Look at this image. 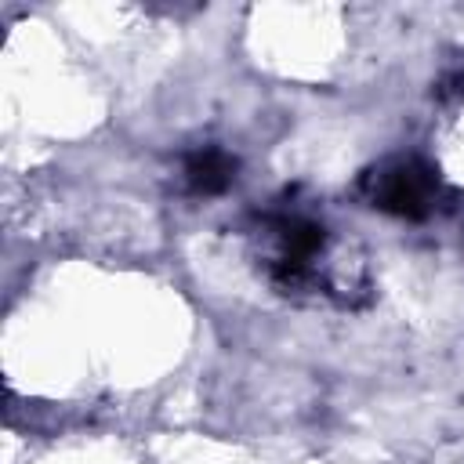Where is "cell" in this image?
<instances>
[{
  "instance_id": "2",
  "label": "cell",
  "mask_w": 464,
  "mask_h": 464,
  "mask_svg": "<svg viewBox=\"0 0 464 464\" xmlns=\"http://www.w3.org/2000/svg\"><path fill=\"white\" fill-rule=\"evenodd\" d=\"M359 188L373 210L410 218V221L435 214L446 196L435 167H428L420 156H388V160L373 163L362 174Z\"/></svg>"
},
{
  "instance_id": "1",
  "label": "cell",
  "mask_w": 464,
  "mask_h": 464,
  "mask_svg": "<svg viewBox=\"0 0 464 464\" xmlns=\"http://www.w3.org/2000/svg\"><path fill=\"white\" fill-rule=\"evenodd\" d=\"M261 265L283 294H337L330 268V232L304 210H265L254 228Z\"/></svg>"
},
{
  "instance_id": "3",
  "label": "cell",
  "mask_w": 464,
  "mask_h": 464,
  "mask_svg": "<svg viewBox=\"0 0 464 464\" xmlns=\"http://www.w3.org/2000/svg\"><path fill=\"white\" fill-rule=\"evenodd\" d=\"M181 178L196 196H218L236 181V160L225 149L207 145V149H196L185 156Z\"/></svg>"
}]
</instances>
